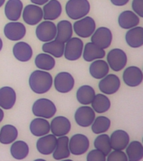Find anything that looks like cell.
I'll list each match as a JSON object with an SVG mask.
<instances>
[{
  "instance_id": "f35d334b",
  "label": "cell",
  "mask_w": 143,
  "mask_h": 161,
  "mask_svg": "<svg viewBox=\"0 0 143 161\" xmlns=\"http://www.w3.org/2000/svg\"><path fill=\"white\" fill-rule=\"evenodd\" d=\"M107 161H128L127 156L123 150H115L113 149L106 156Z\"/></svg>"
},
{
  "instance_id": "3957f363",
  "label": "cell",
  "mask_w": 143,
  "mask_h": 161,
  "mask_svg": "<svg viewBox=\"0 0 143 161\" xmlns=\"http://www.w3.org/2000/svg\"><path fill=\"white\" fill-rule=\"evenodd\" d=\"M57 112V108L54 102L48 98H40L34 103L32 113L35 117L46 119L53 118Z\"/></svg>"
},
{
  "instance_id": "7a4b0ae2",
  "label": "cell",
  "mask_w": 143,
  "mask_h": 161,
  "mask_svg": "<svg viewBox=\"0 0 143 161\" xmlns=\"http://www.w3.org/2000/svg\"><path fill=\"white\" fill-rule=\"evenodd\" d=\"M90 5L88 0H69L65 5L68 17L73 20L80 19L90 13Z\"/></svg>"
},
{
  "instance_id": "8d00e7d4",
  "label": "cell",
  "mask_w": 143,
  "mask_h": 161,
  "mask_svg": "<svg viewBox=\"0 0 143 161\" xmlns=\"http://www.w3.org/2000/svg\"><path fill=\"white\" fill-rule=\"evenodd\" d=\"M110 120L107 117L105 116H99L95 118L91 124V130L95 134L106 133L110 128Z\"/></svg>"
},
{
  "instance_id": "30bf717a",
  "label": "cell",
  "mask_w": 143,
  "mask_h": 161,
  "mask_svg": "<svg viewBox=\"0 0 143 161\" xmlns=\"http://www.w3.org/2000/svg\"><path fill=\"white\" fill-rule=\"evenodd\" d=\"M3 34L8 40L11 41H19L24 39L26 35V27L21 22L11 21L5 25Z\"/></svg>"
},
{
  "instance_id": "836d02e7",
  "label": "cell",
  "mask_w": 143,
  "mask_h": 161,
  "mask_svg": "<svg viewBox=\"0 0 143 161\" xmlns=\"http://www.w3.org/2000/svg\"><path fill=\"white\" fill-rule=\"evenodd\" d=\"M42 50L45 53L50 54L53 57L61 58L64 55L65 43L53 40L49 42H45L42 45Z\"/></svg>"
},
{
  "instance_id": "d6a6232c",
  "label": "cell",
  "mask_w": 143,
  "mask_h": 161,
  "mask_svg": "<svg viewBox=\"0 0 143 161\" xmlns=\"http://www.w3.org/2000/svg\"><path fill=\"white\" fill-rule=\"evenodd\" d=\"M91 108L95 113H106L110 108L111 103L108 97L103 93L100 94H95V97L91 102Z\"/></svg>"
},
{
  "instance_id": "6da1fadb",
  "label": "cell",
  "mask_w": 143,
  "mask_h": 161,
  "mask_svg": "<svg viewBox=\"0 0 143 161\" xmlns=\"http://www.w3.org/2000/svg\"><path fill=\"white\" fill-rule=\"evenodd\" d=\"M29 85L33 92L36 94H45L52 87V75L46 70H34L30 74L29 78Z\"/></svg>"
},
{
  "instance_id": "d6986e66",
  "label": "cell",
  "mask_w": 143,
  "mask_h": 161,
  "mask_svg": "<svg viewBox=\"0 0 143 161\" xmlns=\"http://www.w3.org/2000/svg\"><path fill=\"white\" fill-rule=\"evenodd\" d=\"M13 55L20 62H28L33 56V49L28 43L17 41L13 47Z\"/></svg>"
},
{
  "instance_id": "277c9868",
  "label": "cell",
  "mask_w": 143,
  "mask_h": 161,
  "mask_svg": "<svg viewBox=\"0 0 143 161\" xmlns=\"http://www.w3.org/2000/svg\"><path fill=\"white\" fill-rule=\"evenodd\" d=\"M96 29V25L94 19L90 16H85L77 19L73 25V31L80 38L90 37Z\"/></svg>"
},
{
  "instance_id": "8992f818",
  "label": "cell",
  "mask_w": 143,
  "mask_h": 161,
  "mask_svg": "<svg viewBox=\"0 0 143 161\" xmlns=\"http://www.w3.org/2000/svg\"><path fill=\"white\" fill-rule=\"evenodd\" d=\"M107 64L109 67L114 71H120L127 64V55L121 49L115 48L107 54Z\"/></svg>"
},
{
  "instance_id": "ffe728a7",
  "label": "cell",
  "mask_w": 143,
  "mask_h": 161,
  "mask_svg": "<svg viewBox=\"0 0 143 161\" xmlns=\"http://www.w3.org/2000/svg\"><path fill=\"white\" fill-rule=\"evenodd\" d=\"M111 148L115 150H124L130 142V136L125 131L117 129L110 136Z\"/></svg>"
},
{
  "instance_id": "cb8c5ba5",
  "label": "cell",
  "mask_w": 143,
  "mask_h": 161,
  "mask_svg": "<svg viewBox=\"0 0 143 161\" xmlns=\"http://www.w3.org/2000/svg\"><path fill=\"white\" fill-rule=\"evenodd\" d=\"M23 8L21 0H8L5 4V16L10 21H18L22 15Z\"/></svg>"
},
{
  "instance_id": "4dcf8cb0",
  "label": "cell",
  "mask_w": 143,
  "mask_h": 161,
  "mask_svg": "<svg viewBox=\"0 0 143 161\" xmlns=\"http://www.w3.org/2000/svg\"><path fill=\"white\" fill-rule=\"evenodd\" d=\"M10 153L13 158L22 160L29 155V147L26 142L23 140H15L10 147Z\"/></svg>"
},
{
  "instance_id": "f6af8a7d",
  "label": "cell",
  "mask_w": 143,
  "mask_h": 161,
  "mask_svg": "<svg viewBox=\"0 0 143 161\" xmlns=\"http://www.w3.org/2000/svg\"><path fill=\"white\" fill-rule=\"evenodd\" d=\"M3 46V43L2 39H1V38H0V51H1V50H2Z\"/></svg>"
},
{
  "instance_id": "e575fe53",
  "label": "cell",
  "mask_w": 143,
  "mask_h": 161,
  "mask_svg": "<svg viewBox=\"0 0 143 161\" xmlns=\"http://www.w3.org/2000/svg\"><path fill=\"white\" fill-rule=\"evenodd\" d=\"M95 96V89L89 85L81 86L76 92V99L82 105H90Z\"/></svg>"
},
{
  "instance_id": "9a60e30c",
  "label": "cell",
  "mask_w": 143,
  "mask_h": 161,
  "mask_svg": "<svg viewBox=\"0 0 143 161\" xmlns=\"http://www.w3.org/2000/svg\"><path fill=\"white\" fill-rule=\"evenodd\" d=\"M50 124V132L56 137L67 135L71 130V123L66 117L57 116L53 118Z\"/></svg>"
},
{
  "instance_id": "1f68e13d",
  "label": "cell",
  "mask_w": 143,
  "mask_h": 161,
  "mask_svg": "<svg viewBox=\"0 0 143 161\" xmlns=\"http://www.w3.org/2000/svg\"><path fill=\"white\" fill-rule=\"evenodd\" d=\"M125 149L129 161H140L143 158V146L139 141L129 142Z\"/></svg>"
},
{
  "instance_id": "ee69618b",
  "label": "cell",
  "mask_w": 143,
  "mask_h": 161,
  "mask_svg": "<svg viewBox=\"0 0 143 161\" xmlns=\"http://www.w3.org/2000/svg\"><path fill=\"white\" fill-rule=\"evenodd\" d=\"M3 118H4V113H3V110L2 108H0V123L3 120Z\"/></svg>"
},
{
  "instance_id": "ac0fdd59",
  "label": "cell",
  "mask_w": 143,
  "mask_h": 161,
  "mask_svg": "<svg viewBox=\"0 0 143 161\" xmlns=\"http://www.w3.org/2000/svg\"><path fill=\"white\" fill-rule=\"evenodd\" d=\"M17 101L16 92L11 86L0 88V108L3 110H9L13 108Z\"/></svg>"
},
{
  "instance_id": "74e56055",
  "label": "cell",
  "mask_w": 143,
  "mask_h": 161,
  "mask_svg": "<svg viewBox=\"0 0 143 161\" xmlns=\"http://www.w3.org/2000/svg\"><path fill=\"white\" fill-rule=\"evenodd\" d=\"M94 146L95 148L103 152L105 156H107L108 153L112 150L110 142V136L105 133H100L95 138Z\"/></svg>"
},
{
  "instance_id": "ab89813d",
  "label": "cell",
  "mask_w": 143,
  "mask_h": 161,
  "mask_svg": "<svg viewBox=\"0 0 143 161\" xmlns=\"http://www.w3.org/2000/svg\"><path fill=\"white\" fill-rule=\"evenodd\" d=\"M87 161H105L106 160V156L100 150L95 148L90 150L87 154L86 157Z\"/></svg>"
},
{
  "instance_id": "4fadbf2b",
  "label": "cell",
  "mask_w": 143,
  "mask_h": 161,
  "mask_svg": "<svg viewBox=\"0 0 143 161\" xmlns=\"http://www.w3.org/2000/svg\"><path fill=\"white\" fill-rule=\"evenodd\" d=\"M95 118V112L88 105H83L77 108L75 113V121L77 125L88 128L92 124Z\"/></svg>"
},
{
  "instance_id": "7bdbcfd3",
  "label": "cell",
  "mask_w": 143,
  "mask_h": 161,
  "mask_svg": "<svg viewBox=\"0 0 143 161\" xmlns=\"http://www.w3.org/2000/svg\"><path fill=\"white\" fill-rule=\"evenodd\" d=\"M31 2L34 3V4L39 5V6H41V5L45 4L46 3L49 1V0H30Z\"/></svg>"
},
{
  "instance_id": "83f0119b",
  "label": "cell",
  "mask_w": 143,
  "mask_h": 161,
  "mask_svg": "<svg viewBox=\"0 0 143 161\" xmlns=\"http://www.w3.org/2000/svg\"><path fill=\"white\" fill-rule=\"evenodd\" d=\"M56 36L55 40L66 43L73 35V25L69 20H60L56 25Z\"/></svg>"
},
{
  "instance_id": "e0dca14e",
  "label": "cell",
  "mask_w": 143,
  "mask_h": 161,
  "mask_svg": "<svg viewBox=\"0 0 143 161\" xmlns=\"http://www.w3.org/2000/svg\"><path fill=\"white\" fill-rule=\"evenodd\" d=\"M57 143V137L54 134H46L41 136L36 143L38 152L43 155H50L54 152Z\"/></svg>"
},
{
  "instance_id": "8fae6325",
  "label": "cell",
  "mask_w": 143,
  "mask_h": 161,
  "mask_svg": "<svg viewBox=\"0 0 143 161\" xmlns=\"http://www.w3.org/2000/svg\"><path fill=\"white\" fill-rule=\"evenodd\" d=\"M120 87V78L115 74H109L101 78L99 82V89L105 95H113Z\"/></svg>"
},
{
  "instance_id": "44dd1931",
  "label": "cell",
  "mask_w": 143,
  "mask_h": 161,
  "mask_svg": "<svg viewBox=\"0 0 143 161\" xmlns=\"http://www.w3.org/2000/svg\"><path fill=\"white\" fill-rule=\"evenodd\" d=\"M69 137L67 135L57 137V143L54 152L52 153L53 158L55 160L66 159L70 156L69 148Z\"/></svg>"
},
{
  "instance_id": "f546056e",
  "label": "cell",
  "mask_w": 143,
  "mask_h": 161,
  "mask_svg": "<svg viewBox=\"0 0 143 161\" xmlns=\"http://www.w3.org/2000/svg\"><path fill=\"white\" fill-rule=\"evenodd\" d=\"M19 131L15 126L12 124H6L0 128V143L2 144H10L17 140Z\"/></svg>"
},
{
  "instance_id": "603a6c76",
  "label": "cell",
  "mask_w": 143,
  "mask_h": 161,
  "mask_svg": "<svg viewBox=\"0 0 143 161\" xmlns=\"http://www.w3.org/2000/svg\"><path fill=\"white\" fill-rule=\"evenodd\" d=\"M105 54L106 53L104 49H101L94 43L89 42L83 48L82 57L85 61L92 62L95 60L103 59L105 56Z\"/></svg>"
},
{
  "instance_id": "ba28073f",
  "label": "cell",
  "mask_w": 143,
  "mask_h": 161,
  "mask_svg": "<svg viewBox=\"0 0 143 161\" xmlns=\"http://www.w3.org/2000/svg\"><path fill=\"white\" fill-rule=\"evenodd\" d=\"M90 148L89 138L82 133H76L69 138V148L73 155H82Z\"/></svg>"
},
{
  "instance_id": "52a82bcc",
  "label": "cell",
  "mask_w": 143,
  "mask_h": 161,
  "mask_svg": "<svg viewBox=\"0 0 143 161\" xmlns=\"http://www.w3.org/2000/svg\"><path fill=\"white\" fill-rule=\"evenodd\" d=\"M56 32V25L50 20H44L43 22L39 23L35 30V35L38 40L44 43L55 40Z\"/></svg>"
},
{
  "instance_id": "f1b7e54d",
  "label": "cell",
  "mask_w": 143,
  "mask_h": 161,
  "mask_svg": "<svg viewBox=\"0 0 143 161\" xmlns=\"http://www.w3.org/2000/svg\"><path fill=\"white\" fill-rule=\"evenodd\" d=\"M110 70V67L107 62L103 59L93 60L89 67V72L90 75L95 79L100 80L101 78L107 75Z\"/></svg>"
},
{
  "instance_id": "bcb514c9",
  "label": "cell",
  "mask_w": 143,
  "mask_h": 161,
  "mask_svg": "<svg viewBox=\"0 0 143 161\" xmlns=\"http://www.w3.org/2000/svg\"><path fill=\"white\" fill-rule=\"evenodd\" d=\"M4 3H5V0H0V8L4 4Z\"/></svg>"
},
{
  "instance_id": "9c48e42d",
  "label": "cell",
  "mask_w": 143,
  "mask_h": 161,
  "mask_svg": "<svg viewBox=\"0 0 143 161\" xmlns=\"http://www.w3.org/2000/svg\"><path fill=\"white\" fill-rule=\"evenodd\" d=\"M53 84L58 92L65 94L72 91L75 86V79L70 73L67 71H61L58 73L53 80Z\"/></svg>"
},
{
  "instance_id": "d590c367",
  "label": "cell",
  "mask_w": 143,
  "mask_h": 161,
  "mask_svg": "<svg viewBox=\"0 0 143 161\" xmlns=\"http://www.w3.org/2000/svg\"><path fill=\"white\" fill-rule=\"evenodd\" d=\"M34 64L40 70L49 71L53 70L55 66V57L47 53H40L35 57Z\"/></svg>"
},
{
  "instance_id": "5bb4252c",
  "label": "cell",
  "mask_w": 143,
  "mask_h": 161,
  "mask_svg": "<svg viewBox=\"0 0 143 161\" xmlns=\"http://www.w3.org/2000/svg\"><path fill=\"white\" fill-rule=\"evenodd\" d=\"M23 19L29 25H37L43 20V10L39 5L29 4L23 8Z\"/></svg>"
},
{
  "instance_id": "2e32d148",
  "label": "cell",
  "mask_w": 143,
  "mask_h": 161,
  "mask_svg": "<svg viewBox=\"0 0 143 161\" xmlns=\"http://www.w3.org/2000/svg\"><path fill=\"white\" fill-rule=\"evenodd\" d=\"M122 78L125 85L130 87H136L142 82V71L137 66L131 65L124 70Z\"/></svg>"
},
{
  "instance_id": "5b68a950",
  "label": "cell",
  "mask_w": 143,
  "mask_h": 161,
  "mask_svg": "<svg viewBox=\"0 0 143 161\" xmlns=\"http://www.w3.org/2000/svg\"><path fill=\"white\" fill-rule=\"evenodd\" d=\"M84 43L78 37H71L65 44L64 56L67 60L75 61L82 56Z\"/></svg>"
},
{
  "instance_id": "484cf974",
  "label": "cell",
  "mask_w": 143,
  "mask_h": 161,
  "mask_svg": "<svg viewBox=\"0 0 143 161\" xmlns=\"http://www.w3.org/2000/svg\"><path fill=\"white\" fill-rule=\"evenodd\" d=\"M125 42L131 48H140L143 45V28L135 26L125 33Z\"/></svg>"
},
{
  "instance_id": "7c38bea8",
  "label": "cell",
  "mask_w": 143,
  "mask_h": 161,
  "mask_svg": "<svg viewBox=\"0 0 143 161\" xmlns=\"http://www.w3.org/2000/svg\"><path fill=\"white\" fill-rule=\"evenodd\" d=\"M112 32L107 27H100L95 29L91 35V42L100 47L101 49H107L112 42Z\"/></svg>"
},
{
  "instance_id": "b9f144b4",
  "label": "cell",
  "mask_w": 143,
  "mask_h": 161,
  "mask_svg": "<svg viewBox=\"0 0 143 161\" xmlns=\"http://www.w3.org/2000/svg\"><path fill=\"white\" fill-rule=\"evenodd\" d=\"M129 1L130 0H110L111 3L117 7H121V6L127 4Z\"/></svg>"
},
{
  "instance_id": "60d3db41",
  "label": "cell",
  "mask_w": 143,
  "mask_h": 161,
  "mask_svg": "<svg viewBox=\"0 0 143 161\" xmlns=\"http://www.w3.org/2000/svg\"><path fill=\"white\" fill-rule=\"evenodd\" d=\"M131 7L135 14L140 18L143 17V0H133Z\"/></svg>"
},
{
  "instance_id": "4316f807",
  "label": "cell",
  "mask_w": 143,
  "mask_h": 161,
  "mask_svg": "<svg viewBox=\"0 0 143 161\" xmlns=\"http://www.w3.org/2000/svg\"><path fill=\"white\" fill-rule=\"evenodd\" d=\"M140 24V17L130 10H125L120 13L118 17V25L121 29L129 30L137 26Z\"/></svg>"
},
{
  "instance_id": "d4e9b609",
  "label": "cell",
  "mask_w": 143,
  "mask_h": 161,
  "mask_svg": "<svg viewBox=\"0 0 143 161\" xmlns=\"http://www.w3.org/2000/svg\"><path fill=\"white\" fill-rule=\"evenodd\" d=\"M29 130L30 133L35 137L46 135L50 132V122L46 118L36 117L30 123Z\"/></svg>"
},
{
  "instance_id": "7402d4cb",
  "label": "cell",
  "mask_w": 143,
  "mask_h": 161,
  "mask_svg": "<svg viewBox=\"0 0 143 161\" xmlns=\"http://www.w3.org/2000/svg\"><path fill=\"white\" fill-rule=\"evenodd\" d=\"M43 10V19L44 20L57 19L62 13V6L58 0H49L44 4Z\"/></svg>"
}]
</instances>
